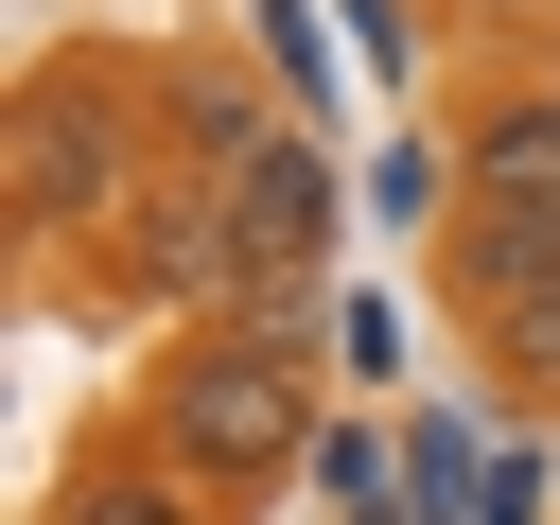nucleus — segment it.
Here are the masks:
<instances>
[{
	"label": "nucleus",
	"mask_w": 560,
	"mask_h": 525,
	"mask_svg": "<svg viewBox=\"0 0 560 525\" xmlns=\"http://www.w3.org/2000/svg\"><path fill=\"white\" fill-rule=\"evenodd\" d=\"M140 438L175 472H210L228 508H262L298 455H315V368H298V315H192L140 385Z\"/></svg>",
	"instance_id": "f257e3e1"
},
{
	"label": "nucleus",
	"mask_w": 560,
	"mask_h": 525,
	"mask_svg": "<svg viewBox=\"0 0 560 525\" xmlns=\"http://www.w3.org/2000/svg\"><path fill=\"white\" fill-rule=\"evenodd\" d=\"M158 175H175V140H158V70H122V52H52V70L18 88V228H35V245L122 228Z\"/></svg>",
	"instance_id": "f03ea898"
},
{
	"label": "nucleus",
	"mask_w": 560,
	"mask_h": 525,
	"mask_svg": "<svg viewBox=\"0 0 560 525\" xmlns=\"http://www.w3.org/2000/svg\"><path fill=\"white\" fill-rule=\"evenodd\" d=\"M315 262H332V175L280 140V158L228 192V315H298V298H315Z\"/></svg>",
	"instance_id": "7ed1b4c3"
},
{
	"label": "nucleus",
	"mask_w": 560,
	"mask_h": 525,
	"mask_svg": "<svg viewBox=\"0 0 560 525\" xmlns=\"http://www.w3.org/2000/svg\"><path fill=\"white\" fill-rule=\"evenodd\" d=\"M455 192H560V52L455 105Z\"/></svg>",
	"instance_id": "20e7f679"
},
{
	"label": "nucleus",
	"mask_w": 560,
	"mask_h": 525,
	"mask_svg": "<svg viewBox=\"0 0 560 525\" xmlns=\"http://www.w3.org/2000/svg\"><path fill=\"white\" fill-rule=\"evenodd\" d=\"M52 525H228V490H210V472H175V455L122 420V438H88V455L52 472Z\"/></svg>",
	"instance_id": "39448f33"
},
{
	"label": "nucleus",
	"mask_w": 560,
	"mask_h": 525,
	"mask_svg": "<svg viewBox=\"0 0 560 525\" xmlns=\"http://www.w3.org/2000/svg\"><path fill=\"white\" fill-rule=\"evenodd\" d=\"M158 140H175V175H228V192L280 158L262 88H245V70H210V52H175V70H158Z\"/></svg>",
	"instance_id": "423d86ee"
},
{
	"label": "nucleus",
	"mask_w": 560,
	"mask_h": 525,
	"mask_svg": "<svg viewBox=\"0 0 560 525\" xmlns=\"http://www.w3.org/2000/svg\"><path fill=\"white\" fill-rule=\"evenodd\" d=\"M472 18H542V35H560V0H472Z\"/></svg>",
	"instance_id": "0eeeda50"
},
{
	"label": "nucleus",
	"mask_w": 560,
	"mask_h": 525,
	"mask_svg": "<svg viewBox=\"0 0 560 525\" xmlns=\"http://www.w3.org/2000/svg\"><path fill=\"white\" fill-rule=\"evenodd\" d=\"M542 52H560V35H542Z\"/></svg>",
	"instance_id": "6e6552de"
}]
</instances>
